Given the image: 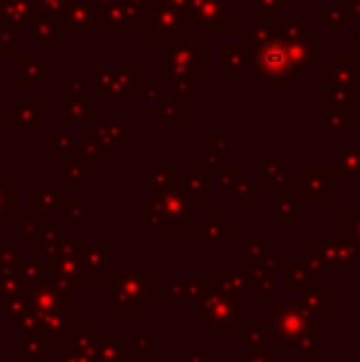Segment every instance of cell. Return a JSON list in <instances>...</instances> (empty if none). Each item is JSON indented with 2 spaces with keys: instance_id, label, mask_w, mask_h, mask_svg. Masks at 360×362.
Masks as SVG:
<instances>
[{
  "instance_id": "20",
  "label": "cell",
  "mask_w": 360,
  "mask_h": 362,
  "mask_svg": "<svg viewBox=\"0 0 360 362\" xmlns=\"http://www.w3.org/2000/svg\"><path fill=\"white\" fill-rule=\"evenodd\" d=\"M96 99H116V69H99L96 72Z\"/></svg>"
},
{
  "instance_id": "28",
  "label": "cell",
  "mask_w": 360,
  "mask_h": 362,
  "mask_svg": "<svg viewBox=\"0 0 360 362\" xmlns=\"http://www.w3.org/2000/svg\"><path fill=\"white\" fill-rule=\"evenodd\" d=\"M18 52V35L13 33H0V57Z\"/></svg>"
},
{
  "instance_id": "7",
  "label": "cell",
  "mask_w": 360,
  "mask_h": 362,
  "mask_svg": "<svg viewBox=\"0 0 360 362\" xmlns=\"http://www.w3.org/2000/svg\"><path fill=\"white\" fill-rule=\"evenodd\" d=\"M144 15H146V10L141 8L136 0H124V3H119L116 8L109 10L104 23H106V30H109V33H129L131 25L141 23Z\"/></svg>"
},
{
  "instance_id": "19",
  "label": "cell",
  "mask_w": 360,
  "mask_h": 362,
  "mask_svg": "<svg viewBox=\"0 0 360 362\" xmlns=\"http://www.w3.org/2000/svg\"><path fill=\"white\" fill-rule=\"evenodd\" d=\"M321 99L333 104L336 109H353L358 94H353V91H348V89H338V86H326V89L321 91Z\"/></svg>"
},
{
  "instance_id": "10",
  "label": "cell",
  "mask_w": 360,
  "mask_h": 362,
  "mask_svg": "<svg viewBox=\"0 0 360 362\" xmlns=\"http://www.w3.org/2000/svg\"><path fill=\"white\" fill-rule=\"evenodd\" d=\"M331 79H333V86L338 89H348L353 94H360V74L353 64V57H333L331 59Z\"/></svg>"
},
{
  "instance_id": "4",
  "label": "cell",
  "mask_w": 360,
  "mask_h": 362,
  "mask_svg": "<svg viewBox=\"0 0 360 362\" xmlns=\"http://www.w3.org/2000/svg\"><path fill=\"white\" fill-rule=\"evenodd\" d=\"M318 52H321V37L316 33L306 35L303 40L289 42V72L291 76H308L313 67H318Z\"/></svg>"
},
{
  "instance_id": "16",
  "label": "cell",
  "mask_w": 360,
  "mask_h": 362,
  "mask_svg": "<svg viewBox=\"0 0 360 362\" xmlns=\"http://www.w3.org/2000/svg\"><path fill=\"white\" fill-rule=\"evenodd\" d=\"M301 185L308 197H328V175L326 170H316V168H303L301 170Z\"/></svg>"
},
{
  "instance_id": "34",
  "label": "cell",
  "mask_w": 360,
  "mask_h": 362,
  "mask_svg": "<svg viewBox=\"0 0 360 362\" xmlns=\"http://www.w3.org/2000/svg\"><path fill=\"white\" fill-rule=\"evenodd\" d=\"M136 3H139L144 10H151L153 5H158V0H136Z\"/></svg>"
},
{
  "instance_id": "2",
  "label": "cell",
  "mask_w": 360,
  "mask_h": 362,
  "mask_svg": "<svg viewBox=\"0 0 360 362\" xmlns=\"http://www.w3.org/2000/svg\"><path fill=\"white\" fill-rule=\"evenodd\" d=\"M185 23H195L197 33H230V0H190Z\"/></svg>"
},
{
  "instance_id": "26",
  "label": "cell",
  "mask_w": 360,
  "mask_h": 362,
  "mask_svg": "<svg viewBox=\"0 0 360 362\" xmlns=\"http://www.w3.org/2000/svg\"><path fill=\"white\" fill-rule=\"evenodd\" d=\"M163 89H166V79H163V76H153V79H151V84L144 89V99L146 101H161V96H163Z\"/></svg>"
},
{
  "instance_id": "18",
  "label": "cell",
  "mask_w": 360,
  "mask_h": 362,
  "mask_svg": "<svg viewBox=\"0 0 360 362\" xmlns=\"http://www.w3.org/2000/svg\"><path fill=\"white\" fill-rule=\"evenodd\" d=\"M67 124H74V121H91L96 119V109H94V101L89 99H79V101H72V104H67V109H64V116H62Z\"/></svg>"
},
{
  "instance_id": "11",
  "label": "cell",
  "mask_w": 360,
  "mask_h": 362,
  "mask_svg": "<svg viewBox=\"0 0 360 362\" xmlns=\"http://www.w3.org/2000/svg\"><path fill=\"white\" fill-rule=\"evenodd\" d=\"M64 28L62 23L45 18H33V25L28 30V42L30 45H59L64 40Z\"/></svg>"
},
{
  "instance_id": "21",
  "label": "cell",
  "mask_w": 360,
  "mask_h": 362,
  "mask_svg": "<svg viewBox=\"0 0 360 362\" xmlns=\"http://www.w3.org/2000/svg\"><path fill=\"white\" fill-rule=\"evenodd\" d=\"M331 10L338 15L341 23H348V20H360V3L358 0H333Z\"/></svg>"
},
{
  "instance_id": "9",
  "label": "cell",
  "mask_w": 360,
  "mask_h": 362,
  "mask_svg": "<svg viewBox=\"0 0 360 362\" xmlns=\"http://www.w3.org/2000/svg\"><path fill=\"white\" fill-rule=\"evenodd\" d=\"M8 121L15 124L18 134H37L40 131V101L37 99L20 101L13 111H8Z\"/></svg>"
},
{
  "instance_id": "17",
  "label": "cell",
  "mask_w": 360,
  "mask_h": 362,
  "mask_svg": "<svg viewBox=\"0 0 360 362\" xmlns=\"http://www.w3.org/2000/svg\"><path fill=\"white\" fill-rule=\"evenodd\" d=\"M141 86V69L139 67H124L116 69V99H131L136 89Z\"/></svg>"
},
{
  "instance_id": "22",
  "label": "cell",
  "mask_w": 360,
  "mask_h": 362,
  "mask_svg": "<svg viewBox=\"0 0 360 362\" xmlns=\"http://www.w3.org/2000/svg\"><path fill=\"white\" fill-rule=\"evenodd\" d=\"M62 96H64V104L87 99V96H84V79H79V76H67V79L62 81Z\"/></svg>"
},
{
  "instance_id": "35",
  "label": "cell",
  "mask_w": 360,
  "mask_h": 362,
  "mask_svg": "<svg viewBox=\"0 0 360 362\" xmlns=\"http://www.w3.org/2000/svg\"><path fill=\"white\" fill-rule=\"evenodd\" d=\"M356 106H358V109H360V94H358V99H356Z\"/></svg>"
},
{
  "instance_id": "31",
  "label": "cell",
  "mask_w": 360,
  "mask_h": 362,
  "mask_svg": "<svg viewBox=\"0 0 360 362\" xmlns=\"http://www.w3.org/2000/svg\"><path fill=\"white\" fill-rule=\"evenodd\" d=\"M207 52H210V47H207L205 42L195 45V64L197 67H207V62H210V59H207Z\"/></svg>"
},
{
  "instance_id": "23",
  "label": "cell",
  "mask_w": 360,
  "mask_h": 362,
  "mask_svg": "<svg viewBox=\"0 0 360 362\" xmlns=\"http://www.w3.org/2000/svg\"><path fill=\"white\" fill-rule=\"evenodd\" d=\"M173 86H175V99H180V101L197 99V81H195V74L180 76V79H175Z\"/></svg>"
},
{
  "instance_id": "3",
  "label": "cell",
  "mask_w": 360,
  "mask_h": 362,
  "mask_svg": "<svg viewBox=\"0 0 360 362\" xmlns=\"http://www.w3.org/2000/svg\"><path fill=\"white\" fill-rule=\"evenodd\" d=\"M195 35H187L185 40L173 45H166V54H163V74L173 76V79H180V76H187L197 69L195 64Z\"/></svg>"
},
{
  "instance_id": "14",
  "label": "cell",
  "mask_w": 360,
  "mask_h": 362,
  "mask_svg": "<svg viewBox=\"0 0 360 362\" xmlns=\"http://www.w3.org/2000/svg\"><path fill=\"white\" fill-rule=\"evenodd\" d=\"M333 168H336V175H348V173L360 170V146H336L333 148Z\"/></svg>"
},
{
  "instance_id": "12",
  "label": "cell",
  "mask_w": 360,
  "mask_h": 362,
  "mask_svg": "<svg viewBox=\"0 0 360 362\" xmlns=\"http://www.w3.org/2000/svg\"><path fill=\"white\" fill-rule=\"evenodd\" d=\"M64 33H94L96 30V18L94 13H91V8L87 3H77L74 0L72 5H69L67 15H64Z\"/></svg>"
},
{
  "instance_id": "13",
  "label": "cell",
  "mask_w": 360,
  "mask_h": 362,
  "mask_svg": "<svg viewBox=\"0 0 360 362\" xmlns=\"http://www.w3.org/2000/svg\"><path fill=\"white\" fill-rule=\"evenodd\" d=\"M321 129L323 134H351L353 131V114L351 109H326L321 114Z\"/></svg>"
},
{
  "instance_id": "6",
  "label": "cell",
  "mask_w": 360,
  "mask_h": 362,
  "mask_svg": "<svg viewBox=\"0 0 360 362\" xmlns=\"http://www.w3.org/2000/svg\"><path fill=\"white\" fill-rule=\"evenodd\" d=\"M47 76H52V67L45 64L40 57H35V54H20L18 57V76H15L18 89L35 91Z\"/></svg>"
},
{
  "instance_id": "32",
  "label": "cell",
  "mask_w": 360,
  "mask_h": 362,
  "mask_svg": "<svg viewBox=\"0 0 360 362\" xmlns=\"http://www.w3.org/2000/svg\"><path fill=\"white\" fill-rule=\"evenodd\" d=\"M210 151H212V156H217V153H227V139L225 136H217V134H212L210 136Z\"/></svg>"
},
{
  "instance_id": "29",
  "label": "cell",
  "mask_w": 360,
  "mask_h": 362,
  "mask_svg": "<svg viewBox=\"0 0 360 362\" xmlns=\"http://www.w3.org/2000/svg\"><path fill=\"white\" fill-rule=\"evenodd\" d=\"M255 3H257V10L269 13V15H277L286 10V0H255Z\"/></svg>"
},
{
  "instance_id": "8",
  "label": "cell",
  "mask_w": 360,
  "mask_h": 362,
  "mask_svg": "<svg viewBox=\"0 0 360 362\" xmlns=\"http://www.w3.org/2000/svg\"><path fill=\"white\" fill-rule=\"evenodd\" d=\"M217 74L225 76V79H235L245 72V49L242 45H235V42H225L220 45L217 49Z\"/></svg>"
},
{
  "instance_id": "24",
  "label": "cell",
  "mask_w": 360,
  "mask_h": 362,
  "mask_svg": "<svg viewBox=\"0 0 360 362\" xmlns=\"http://www.w3.org/2000/svg\"><path fill=\"white\" fill-rule=\"evenodd\" d=\"M163 121H168V124H180V121H185V101L180 99H166L163 101Z\"/></svg>"
},
{
  "instance_id": "30",
  "label": "cell",
  "mask_w": 360,
  "mask_h": 362,
  "mask_svg": "<svg viewBox=\"0 0 360 362\" xmlns=\"http://www.w3.org/2000/svg\"><path fill=\"white\" fill-rule=\"evenodd\" d=\"M72 136L69 134H64V136H57V139H54V144H52V153L54 156H69V153H72Z\"/></svg>"
},
{
  "instance_id": "1",
  "label": "cell",
  "mask_w": 360,
  "mask_h": 362,
  "mask_svg": "<svg viewBox=\"0 0 360 362\" xmlns=\"http://www.w3.org/2000/svg\"><path fill=\"white\" fill-rule=\"evenodd\" d=\"M141 30L151 35L156 45H173L185 40L190 33H185V18L178 10L168 8V5L158 3L151 10H146V15L141 18Z\"/></svg>"
},
{
  "instance_id": "25",
  "label": "cell",
  "mask_w": 360,
  "mask_h": 362,
  "mask_svg": "<svg viewBox=\"0 0 360 362\" xmlns=\"http://www.w3.org/2000/svg\"><path fill=\"white\" fill-rule=\"evenodd\" d=\"M84 3L91 8V13H94L96 23L99 20H106V15H109L111 8H116L119 3H124V0H84Z\"/></svg>"
},
{
  "instance_id": "33",
  "label": "cell",
  "mask_w": 360,
  "mask_h": 362,
  "mask_svg": "<svg viewBox=\"0 0 360 362\" xmlns=\"http://www.w3.org/2000/svg\"><path fill=\"white\" fill-rule=\"evenodd\" d=\"M158 3H163V5H168V8L178 10V13L182 15V18H185L187 8H190V0H158Z\"/></svg>"
},
{
  "instance_id": "15",
  "label": "cell",
  "mask_w": 360,
  "mask_h": 362,
  "mask_svg": "<svg viewBox=\"0 0 360 362\" xmlns=\"http://www.w3.org/2000/svg\"><path fill=\"white\" fill-rule=\"evenodd\" d=\"M72 3L74 0H33V18H45V20H54V23H64V15H67V10Z\"/></svg>"
},
{
  "instance_id": "27",
  "label": "cell",
  "mask_w": 360,
  "mask_h": 362,
  "mask_svg": "<svg viewBox=\"0 0 360 362\" xmlns=\"http://www.w3.org/2000/svg\"><path fill=\"white\" fill-rule=\"evenodd\" d=\"M185 182L190 187H195V190H200V197H205V173H202L200 168H190Z\"/></svg>"
},
{
  "instance_id": "5",
  "label": "cell",
  "mask_w": 360,
  "mask_h": 362,
  "mask_svg": "<svg viewBox=\"0 0 360 362\" xmlns=\"http://www.w3.org/2000/svg\"><path fill=\"white\" fill-rule=\"evenodd\" d=\"M33 25V0H0V33H28Z\"/></svg>"
}]
</instances>
